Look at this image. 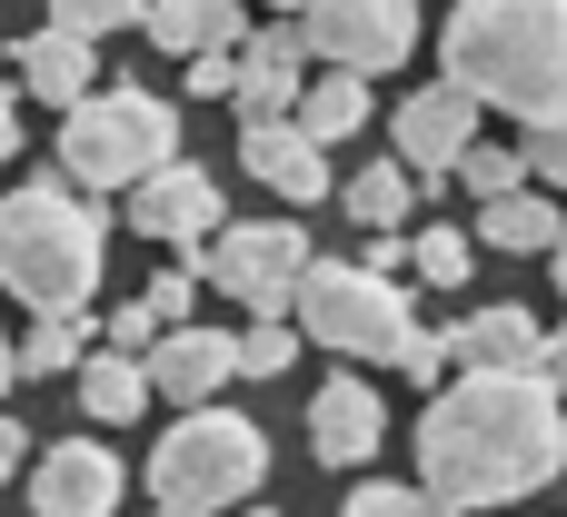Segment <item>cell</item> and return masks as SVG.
Masks as SVG:
<instances>
[{
	"mask_svg": "<svg viewBox=\"0 0 567 517\" xmlns=\"http://www.w3.org/2000/svg\"><path fill=\"white\" fill-rule=\"evenodd\" d=\"M567 468V399L548 369H449L419 418L429 508H508Z\"/></svg>",
	"mask_w": 567,
	"mask_h": 517,
	"instance_id": "6da1fadb",
	"label": "cell"
},
{
	"mask_svg": "<svg viewBox=\"0 0 567 517\" xmlns=\"http://www.w3.org/2000/svg\"><path fill=\"white\" fill-rule=\"evenodd\" d=\"M449 80L478 110H508L518 130L567 110V0H458L439 30Z\"/></svg>",
	"mask_w": 567,
	"mask_h": 517,
	"instance_id": "7a4b0ae2",
	"label": "cell"
},
{
	"mask_svg": "<svg viewBox=\"0 0 567 517\" xmlns=\"http://www.w3.org/2000/svg\"><path fill=\"white\" fill-rule=\"evenodd\" d=\"M110 269V219L80 179H20L0 199V289L20 309H90Z\"/></svg>",
	"mask_w": 567,
	"mask_h": 517,
	"instance_id": "3957f363",
	"label": "cell"
},
{
	"mask_svg": "<svg viewBox=\"0 0 567 517\" xmlns=\"http://www.w3.org/2000/svg\"><path fill=\"white\" fill-rule=\"evenodd\" d=\"M259 478H269V438H259V418H239L219 399L179 409V428L150 448V498L169 517H219L259 498Z\"/></svg>",
	"mask_w": 567,
	"mask_h": 517,
	"instance_id": "277c9868",
	"label": "cell"
},
{
	"mask_svg": "<svg viewBox=\"0 0 567 517\" xmlns=\"http://www.w3.org/2000/svg\"><path fill=\"white\" fill-rule=\"evenodd\" d=\"M289 309H299V339H319V349H329V359H349V369H389V359H399V339L419 329V309H409L399 269L319 259V249H309L299 289H289Z\"/></svg>",
	"mask_w": 567,
	"mask_h": 517,
	"instance_id": "5b68a950",
	"label": "cell"
},
{
	"mask_svg": "<svg viewBox=\"0 0 567 517\" xmlns=\"http://www.w3.org/2000/svg\"><path fill=\"white\" fill-rule=\"evenodd\" d=\"M179 149V110L159 100V90H80L70 110H60V179H80L90 199H110V189H130L140 169H159Z\"/></svg>",
	"mask_w": 567,
	"mask_h": 517,
	"instance_id": "8992f818",
	"label": "cell"
},
{
	"mask_svg": "<svg viewBox=\"0 0 567 517\" xmlns=\"http://www.w3.org/2000/svg\"><path fill=\"white\" fill-rule=\"evenodd\" d=\"M189 269L219 299H239V309H289V289L309 269V229H289V219H219Z\"/></svg>",
	"mask_w": 567,
	"mask_h": 517,
	"instance_id": "52a82bcc",
	"label": "cell"
},
{
	"mask_svg": "<svg viewBox=\"0 0 567 517\" xmlns=\"http://www.w3.org/2000/svg\"><path fill=\"white\" fill-rule=\"evenodd\" d=\"M299 40H309V60L379 80L419 50V0H299Z\"/></svg>",
	"mask_w": 567,
	"mask_h": 517,
	"instance_id": "ba28073f",
	"label": "cell"
},
{
	"mask_svg": "<svg viewBox=\"0 0 567 517\" xmlns=\"http://www.w3.org/2000/svg\"><path fill=\"white\" fill-rule=\"evenodd\" d=\"M120 199H130V229L159 239V249H179V259H199V239L229 219V209H219V179H209L199 159H179V149H169L159 169H140Z\"/></svg>",
	"mask_w": 567,
	"mask_h": 517,
	"instance_id": "9c48e42d",
	"label": "cell"
},
{
	"mask_svg": "<svg viewBox=\"0 0 567 517\" xmlns=\"http://www.w3.org/2000/svg\"><path fill=\"white\" fill-rule=\"evenodd\" d=\"M389 139H399V159H409V179H419V189H449V159L478 139V100H468L458 80H429V90H409V100H399Z\"/></svg>",
	"mask_w": 567,
	"mask_h": 517,
	"instance_id": "30bf717a",
	"label": "cell"
},
{
	"mask_svg": "<svg viewBox=\"0 0 567 517\" xmlns=\"http://www.w3.org/2000/svg\"><path fill=\"white\" fill-rule=\"evenodd\" d=\"M20 478H30V508L40 517H110L120 488H130V468H120L100 438H60V448L20 458Z\"/></svg>",
	"mask_w": 567,
	"mask_h": 517,
	"instance_id": "8fae6325",
	"label": "cell"
},
{
	"mask_svg": "<svg viewBox=\"0 0 567 517\" xmlns=\"http://www.w3.org/2000/svg\"><path fill=\"white\" fill-rule=\"evenodd\" d=\"M140 369H150V399H169V409H199V399H219V389L239 379V349H229V329L169 319V329L140 349Z\"/></svg>",
	"mask_w": 567,
	"mask_h": 517,
	"instance_id": "7c38bea8",
	"label": "cell"
},
{
	"mask_svg": "<svg viewBox=\"0 0 567 517\" xmlns=\"http://www.w3.org/2000/svg\"><path fill=\"white\" fill-rule=\"evenodd\" d=\"M299 80H309V40H299V20L239 30V50H229V100H239V120H279V110L299 100Z\"/></svg>",
	"mask_w": 567,
	"mask_h": 517,
	"instance_id": "4fadbf2b",
	"label": "cell"
},
{
	"mask_svg": "<svg viewBox=\"0 0 567 517\" xmlns=\"http://www.w3.org/2000/svg\"><path fill=\"white\" fill-rule=\"evenodd\" d=\"M239 169L259 179V189H279L289 209H309V199H329V149L279 110V120H239Z\"/></svg>",
	"mask_w": 567,
	"mask_h": 517,
	"instance_id": "5bb4252c",
	"label": "cell"
},
{
	"mask_svg": "<svg viewBox=\"0 0 567 517\" xmlns=\"http://www.w3.org/2000/svg\"><path fill=\"white\" fill-rule=\"evenodd\" d=\"M379 438H389V399L359 389V369H339V379L309 399V448H319V468H369Z\"/></svg>",
	"mask_w": 567,
	"mask_h": 517,
	"instance_id": "9a60e30c",
	"label": "cell"
},
{
	"mask_svg": "<svg viewBox=\"0 0 567 517\" xmlns=\"http://www.w3.org/2000/svg\"><path fill=\"white\" fill-rule=\"evenodd\" d=\"M10 70H20V90L30 100H50V110H70L90 80H100V40H80V30H60V20H40L30 40H10Z\"/></svg>",
	"mask_w": 567,
	"mask_h": 517,
	"instance_id": "2e32d148",
	"label": "cell"
},
{
	"mask_svg": "<svg viewBox=\"0 0 567 517\" xmlns=\"http://www.w3.org/2000/svg\"><path fill=\"white\" fill-rule=\"evenodd\" d=\"M538 319L518 309V299H488V309H468L458 329H449V349H458V369H538Z\"/></svg>",
	"mask_w": 567,
	"mask_h": 517,
	"instance_id": "e0dca14e",
	"label": "cell"
},
{
	"mask_svg": "<svg viewBox=\"0 0 567 517\" xmlns=\"http://www.w3.org/2000/svg\"><path fill=\"white\" fill-rule=\"evenodd\" d=\"M369 110H379V100H369V80H359V70H329V60H319V70L299 80V100H289V120H299L319 149L359 139V130H369Z\"/></svg>",
	"mask_w": 567,
	"mask_h": 517,
	"instance_id": "ac0fdd59",
	"label": "cell"
},
{
	"mask_svg": "<svg viewBox=\"0 0 567 517\" xmlns=\"http://www.w3.org/2000/svg\"><path fill=\"white\" fill-rule=\"evenodd\" d=\"M140 30H150V50H229L239 30H249V0H140Z\"/></svg>",
	"mask_w": 567,
	"mask_h": 517,
	"instance_id": "d6986e66",
	"label": "cell"
},
{
	"mask_svg": "<svg viewBox=\"0 0 567 517\" xmlns=\"http://www.w3.org/2000/svg\"><path fill=\"white\" fill-rule=\"evenodd\" d=\"M70 379H80V409H90L100 428H130V418L150 409V369H140L130 349H110V339H100V349H80V369H70Z\"/></svg>",
	"mask_w": 567,
	"mask_h": 517,
	"instance_id": "ffe728a7",
	"label": "cell"
},
{
	"mask_svg": "<svg viewBox=\"0 0 567 517\" xmlns=\"http://www.w3.org/2000/svg\"><path fill=\"white\" fill-rule=\"evenodd\" d=\"M478 249H508V259H528V249H548L558 239V209L538 199V189H498V199H478V229H468Z\"/></svg>",
	"mask_w": 567,
	"mask_h": 517,
	"instance_id": "44dd1931",
	"label": "cell"
},
{
	"mask_svg": "<svg viewBox=\"0 0 567 517\" xmlns=\"http://www.w3.org/2000/svg\"><path fill=\"white\" fill-rule=\"evenodd\" d=\"M329 189H339V209H349L359 229H399V219H409V199H419L409 159H359V179H329Z\"/></svg>",
	"mask_w": 567,
	"mask_h": 517,
	"instance_id": "7402d4cb",
	"label": "cell"
},
{
	"mask_svg": "<svg viewBox=\"0 0 567 517\" xmlns=\"http://www.w3.org/2000/svg\"><path fill=\"white\" fill-rule=\"evenodd\" d=\"M90 349V309H30V339H10L20 379H70Z\"/></svg>",
	"mask_w": 567,
	"mask_h": 517,
	"instance_id": "603a6c76",
	"label": "cell"
},
{
	"mask_svg": "<svg viewBox=\"0 0 567 517\" xmlns=\"http://www.w3.org/2000/svg\"><path fill=\"white\" fill-rule=\"evenodd\" d=\"M229 349H239V379H289V359H299V319L249 309V329H239Z\"/></svg>",
	"mask_w": 567,
	"mask_h": 517,
	"instance_id": "cb8c5ba5",
	"label": "cell"
},
{
	"mask_svg": "<svg viewBox=\"0 0 567 517\" xmlns=\"http://www.w3.org/2000/svg\"><path fill=\"white\" fill-rule=\"evenodd\" d=\"M449 179H468L478 199H498V189H528V149H508V139H468V149L449 159Z\"/></svg>",
	"mask_w": 567,
	"mask_h": 517,
	"instance_id": "d4e9b609",
	"label": "cell"
},
{
	"mask_svg": "<svg viewBox=\"0 0 567 517\" xmlns=\"http://www.w3.org/2000/svg\"><path fill=\"white\" fill-rule=\"evenodd\" d=\"M409 269H419V279H439V289H458V279L478 269V239H468V229H449V219H439V229H409Z\"/></svg>",
	"mask_w": 567,
	"mask_h": 517,
	"instance_id": "484cf974",
	"label": "cell"
},
{
	"mask_svg": "<svg viewBox=\"0 0 567 517\" xmlns=\"http://www.w3.org/2000/svg\"><path fill=\"white\" fill-rule=\"evenodd\" d=\"M50 20L80 40H110V30H140V0H50Z\"/></svg>",
	"mask_w": 567,
	"mask_h": 517,
	"instance_id": "4316f807",
	"label": "cell"
},
{
	"mask_svg": "<svg viewBox=\"0 0 567 517\" xmlns=\"http://www.w3.org/2000/svg\"><path fill=\"white\" fill-rule=\"evenodd\" d=\"M389 369H409V379H419V389H439V379H449V369H458V349H449V329H409V339H399V359H389Z\"/></svg>",
	"mask_w": 567,
	"mask_h": 517,
	"instance_id": "83f0119b",
	"label": "cell"
},
{
	"mask_svg": "<svg viewBox=\"0 0 567 517\" xmlns=\"http://www.w3.org/2000/svg\"><path fill=\"white\" fill-rule=\"evenodd\" d=\"M140 299H150V319H159V329H169V319H189V309H199V269H189V259H169Z\"/></svg>",
	"mask_w": 567,
	"mask_h": 517,
	"instance_id": "f1b7e54d",
	"label": "cell"
},
{
	"mask_svg": "<svg viewBox=\"0 0 567 517\" xmlns=\"http://www.w3.org/2000/svg\"><path fill=\"white\" fill-rule=\"evenodd\" d=\"M409 508H429V488H399V478H359L349 488V517H409Z\"/></svg>",
	"mask_w": 567,
	"mask_h": 517,
	"instance_id": "f546056e",
	"label": "cell"
},
{
	"mask_svg": "<svg viewBox=\"0 0 567 517\" xmlns=\"http://www.w3.org/2000/svg\"><path fill=\"white\" fill-rule=\"evenodd\" d=\"M528 179H548V189H567V110L528 130Z\"/></svg>",
	"mask_w": 567,
	"mask_h": 517,
	"instance_id": "4dcf8cb0",
	"label": "cell"
},
{
	"mask_svg": "<svg viewBox=\"0 0 567 517\" xmlns=\"http://www.w3.org/2000/svg\"><path fill=\"white\" fill-rule=\"evenodd\" d=\"M90 339H110V349H130V359H140V349L159 339V319H150V299H120V309H110V319H100Z\"/></svg>",
	"mask_w": 567,
	"mask_h": 517,
	"instance_id": "1f68e13d",
	"label": "cell"
},
{
	"mask_svg": "<svg viewBox=\"0 0 567 517\" xmlns=\"http://www.w3.org/2000/svg\"><path fill=\"white\" fill-rule=\"evenodd\" d=\"M239 50V40H229ZM229 50H179V80L199 90V100H229Z\"/></svg>",
	"mask_w": 567,
	"mask_h": 517,
	"instance_id": "d6a6232c",
	"label": "cell"
},
{
	"mask_svg": "<svg viewBox=\"0 0 567 517\" xmlns=\"http://www.w3.org/2000/svg\"><path fill=\"white\" fill-rule=\"evenodd\" d=\"M20 458H30V428H20V418L0 409V478H20Z\"/></svg>",
	"mask_w": 567,
	"mask_h": 517,
	"instance_id": "836d02e7",
	"label": "cell"
},
{
	"mask_svg": "<svg viewBox=\"0 0 567 517\" xmlns=\"http://www.w3.org/2000/svg\"><path fill=\"white\" fill-rule=\"evenodd\" d=\"M20 159V100H10V80H0V169Z\"/></svg>",
	"mask_w": 567,
	"mask_h": 517,
	"instance_id": "e575fe53",
	"label": "cell"
},
{
	"mask_svg": "<svg viewBox=\"0 0 567 517\" xmlns=\"http://www.w3.org/2000/svg\"><path fill=\"white\" fill-rule=\"evenodd\" d=\"M538 369L558 379V399H567V329H548V339H538Z\"/></svg>",
	"mask_w": 567,
	"mask_h": 517,
	"instance_id": "d590c367",
	"label": "cell"
},
{
	"mask_svg": "<svg viewBox=\"0 0 567 517\" xmlns=\"http://www.w3.org/2000/svg\"><path fill=\"white\" fill-rule=\"evenodd\" d=\"M548 259H558V299H567V219H558V239H548Z\"/></svg>",
	"mask_w": 567,
	"mask_h": 517,
	"instance_id": "8d00e7d4",
	"label": "cell"
},
{
	"mask_svg": "<svg viewBox=\"0 0 567 517\" xmlns=\"http://www.w3.org/2000/svg\"><path fill=\"white\" fill-rule=\"evenodd\" d=\"M10 379H20V359H10V339H0V389H10Z\"/></svg>",
	"mask_w": 567,
	"mask_h": 517,
	"instance_id": "74e56055",
	"label": "cell"
},
{
	"mask_svg": "<svg viewBox=\"0 0 567 517\" xmlns=\"http://www.w3.org/2000/svg\"><path fill=\"white\" fill-rule=\"evenodd\" d=\"M269 10H299V0H269Z\"/></svg>",
	"mask_w": 567,
	"mask_h": 517,
	"instance_id": "f35d334b",
	"label": "cell"
}]
</instances>
